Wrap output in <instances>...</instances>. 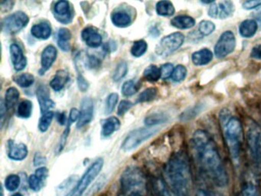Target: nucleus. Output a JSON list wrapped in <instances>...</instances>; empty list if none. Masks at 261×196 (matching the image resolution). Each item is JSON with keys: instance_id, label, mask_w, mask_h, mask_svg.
Masks as SVG:
<instances>
[{"instance_id": "23", "label": "nucleus", "mask_w": 261, "mask_h": 196, "mask_svg": "<svg viewBox=\"0 0 261 196\" xmlns=\"http://www.w3.org/2000/svg\"><path fill=\"white\" fill-rule=\"evenodd\" d=\"M258 24L255 19H246L239 26V33L244 38H250L256 35Z\"/></svg>"}, {"instance_id": "12", "label": "nucleus", "mask_w": 261, "mask_h": 196, "mask_svg": "<svg viewBox=\"0 0 261 196\" xmlns=\"http://www.w3.org/2000/svg\"><path fill=\"white\" fill-rule=\"evenodd\" d=\"M94 115V103L90 97H85L82 101L80 110V117L77 121V127L82 128L88 125L93 119Z\"/></svg>"}, {"instance_id": "22", "label": "nucleus", "mask_w": 261, "mask_h": 196, "mask_svg": "<svg viewBox=\"0 0 261 196\" xmlns=\"http://www.w3.org/2000/svg\"><path fill=\"white\" fill-rule=\"evenodd\" d=\"M213 59V53L208 48H202L194 52L192 55V61L195 65L204 66L208 64Z\"/></svg>"}, {"instance_id": "29", "label": "nucleus", "mask_w": 261, "mask_h": 196, "mask_svg": "<svg viewBox=\"0 0 261 196\" xmlns=\"http://www.w3.org/2000/svg\"><path fill=\"white\" fill-rule=\"evenodd\" d=\"M111 20L114 26L119 28H125L129 26L132 22L131 17L129 14L124 12H114L111 15Z\"/></svg>"}, {"instance_id": "47", "label": "nucleus", "mask_w": 261, "mask_h": 196, "mask_svg": "<svg viewBox=\"0 0 261 196\" xmlns=\"http://www.w3.org/2000/svg\"><path fill=\"white\" fill-rule=\"evenodd\" d=\"M134 104L130 101L123 100L119 104L118 109H117V114L119 116H123L126 112L129 111L134 107Z\"/></svg>"}, {"instance_id": "58", "label": "nucleus", "mask_w": 261, "mask_h": 196, "mask_svg": "<svg viewBox=\"0 0 261 196\" xmlns=\"http://www.w3.org/2000/svg\"><path fill=\"white\" fill-rule=\"evenodd\" d=\"M57 119L61 125H64V124H65V122H66L67 121V117L66 115H65V113H58Z\"/></svg>"}, {"instance_id": "52", "label": "nucleus", "mask_w": 261, "mask_h": 196, "mask_svg": "<svg viewBox=\"0 0 261 196\" xmlns=\"http://www.w3.org/2000/svg\"><path fill=\"white\" fill-rule=\"evenodd\" d=\"M250 57L254 59L261 60V44H258L252 48Z\"/></svg>"}, {"instance_id": "61", "label": "nucleus", "mask_w": 261, "mask_h": 196, "mask_svg": "<svg viewBox=\"0 0 261 196\" xmlns=\"http://www.w3.org/2000/svg\"><path fill=\"white\" fill-rule=\"evenodd\" d=\"M12 196H23L21 193H16V194H13Z\"/></svg>"}, {"instance_id": "53", "label": "nucleus", "mask_w": 261, "mask_h": 196, "mask_svg": "<svg viewBox=\"0 0 261 196\" xmlns=\"http://www.w3.org/2000/svg\"><path fill=\"white\" fill-rule=\"evenodd\" d=\"M79 117H80V111L77 108H72L70 111L69 118H68V121L72 124V122L77 120Z\"/></svg>"}, {"instance_id": "45", "label": "nucleus", "mask_w": 261, "mask_h": 196, "mask_svg": "<svg viewBox=\"0 0 261 196\" xmlns=\"http://www.w3.org/2000/svg\"><path fill=\"white\" fill-rule=\"evenodd\" d=\"M71 122L68 121V126H67L66 130L64 131L63 134L62 135L60 141H59V145L57 147V153H61L62 150L65 148V145H66L67 140H68V134L70 133V127H71Z\"/></svg>"}, {"instance_id": "19", "label": "nucleus", "mask_w": 261, "mask_h": 196, "mask_svg": "<svg viewBox=\"0 0 261 196\" xmlns=\"http://www.w3.org/2000/svg\"><path fill=\"white\" fill-rule=\"evenodd\" d=\"M82 39L91 47H98L102 44V36L97 29L87 27L82 31Z\"/></svg>"}, {"instance_id": "24", "label": "nucleus", "mask_w": 261, "mask_h": 196, "mask_svg": "<svg viewBox=\"0 0 261 196\" xmlns=\"http://www.w3.org/2000/svg\"><path fill=\"white\" fill-rule=\"evenodd\" d=\"M120 121L115 116H111L105 119L102 124L101 134L103 137H109L120 128Z\"/></svg>"}, {"instance_id": "38", "label": "nucleus", "mask_w": 261, "mask_h": 196, "mask_svg": "<svg viewBox=\"0 0 261 196\" xmlns=\"http://www.w3.org/2000/svg\"><path fill=\"white\" fill-rule=\"evenodd\" d=\"M215 30V24L208 20H202L198 24V32L201 36H208Z\"/></svg>"}, {"instance_id": "60", "label": "nucleus", "mask_w": 261, "mask_h": 196, "mask_svg": "<svg viewBox=\"0 0 261 196\" xmlns=\"http://www.w3.org/2000/svg\"><path fill=\"white\" fill-rule=\"evenodd\" d=\"M252 16L254 17V18H256V19L259 20V21H261V6L258 8L256 12L252 14Z\"/></svg>"}, {"instance_id": "59", "label": "nucleus", "mask_w": 261, "mask_h": 196, "mask_svg": "<svg viewBox=\"0 0 261 196\" xmlns=\"http://www.w3.org/2000/svg\"><path fill=\"white\" fill-rule=\"evenodd\" d=\"M34 163L36 165H41L42 164L45 163V159H43L42 156H39V155H36V157L34 159Z\"/></svg>"}, {"instance_id": "48", "label": "nucleus", "mask_w": 261, "mask_h": 196, "mask_svg": "<svg viewBox=\"0 0 261 196\" xmlns=\"http://www.w3.org/2000/svg\"><path fill=\"white\" fill-rule=\"evenodd\" d=\"M58 37H59V38H58V41H63V42H69L71 37H72V35H71V32H70V30L63 28V29H61L59 31Z\"/></svg>"}, {"instance_id": "27", "label": "nucleus", "mask_w": 261, "mask_h": 196, "mask_svg": "<svg viewBox=\"0 0 261 196\" xmlns=\"http://www.w3.org/2000/svg\"><path fill=\"white\" fill-rule=\"evenodd\" d=\"M195 18L189 15H178L171 20V24L178 29H189L195 26Z\"/></svg>"}, {"instance_id": "1", "label": "nucleus", "mask_w": 261, "mask_h": 196, "mask_svg": "<svg viewBox=\"0 0 261 196\" xmlns=\"http://www.w3.org/2000/svg\"><path fill=\"white\" fill-rule=\"evenodd\" d=\"M192 146L205 176L218 187H225L229 179L218 146L210 135L202 130L194 133Z\"/></svg>"}, {"instance_id": "50", "label": "nucleus", "mask_w": 261, "mask_h": 196, "mask_svg": "<svg viewBox=\"0 0 261 196\" xmlns=\"http://www.w3.org/2000/svg\"><path fill=\"white\" fill-rule=\"evenodd\" d=\"M77 85H79V89L82 92H85L89 88V83L80 74H79V77H77Z\"/></svg>"}, {"instance_id": "36", "label": "nucleus", "mask_w": 261, "mask_h": 196, "mask_svg": "<svg viewBox=\"0 0 261 196\" xmlns=\"http://www.w3.org/2000/svg\"><path fill=\"white\" fill-rule=\"evenodd\" d=\"M147 48V43L144 40H139V41H135L133 44L132 47H131V54L133 56L140 58L146 53Z\"/></svg>"}, {"instance_id": "5", "label": "nucleus", "mask_w": 261, "mask_h": 196, "mask_svg": "<svg viewBox=\"0 0 261 196\" xmlns=\"http://www.w3.org/2000/svg\"><path fill=\"white\" fill-rule=\"evenodd\" d=\"M159 130H160L158 128H154V127L133 130L123 140L121 145L122 149L125 152L132 151L137 149L139 145L155 136Z\"/></svg>"}, {"instance_id": "55", "label": "nucleus", "mask_w": 261, "mask_h": 196, "mask_svg": "<svg viewBox=\"0 0 261 196\" xmlns=\"http://www.w3.org/2000/svg\"><path fill=\"white\" fill-rule=\"evenodd\" d=\"M195 196H215V194L210 190L206 189V188H199L197 190Z\"/></svg>"}, {"instance_id": "21", "label": "nucleus", "mask_w": 261, "mask_h": 196, "mask_svg": "<svg viewBox=\"0 0 261 196\" xmlns=\"http://www.w3.org/2000/svg\"><path fill=\"white\" fill-rule=\"evenodd\" d=\"M150 189L152 196H172L166 182L160 177L152 179Z\"/></svg>"}, {"instance_id": "17", "label": "nucleus", "mask_w": 261, "mask_h": 196, "mask_svg": "<svg viewBox=\"0 0 261 196\" xmlns=\"http://www.w3.org/2000/svg\"><path fill=\"white\" fill-rule=\"evenodd\" d=\"M29 150L24 143H16L15 141L8 142V156L15 161H22L28 156Z\"/></svg>"}, {"instance_id": "43", "label": "nucleus", "mask_w": 261, "mask_h": 196, "mask_svg": "<svg viewBox=\"0 0 261 196\" xmlns=\"http://www.w3.org/2000/svg\"><path fill=\"white\" fill-rule=\"evenodd\" d=\"M29 185L33 191H39L44 186L45 182L42 181L40 178L38 177L36 174L31 175L28 179Z\"/></svg>"}, {"instance_id": "20", "label": "nucleus", "mask_w": 261, "mask_h": 196, "mask_svg": "<svg viewBox=\"0 0 261 196\" xmlns=\"http://www.w3.org/2000/svg\"><path fill=\"white\" fill-rule=\"evenodd\" d=\"M77 176H71L62 182L57 188L58 196H69L73 194L79 181Z\"/></svg>"}, {"instance_id": "39", "label": "nucleus", "mask_w": 261, "mask_h": 196, "mask_svg": "<svg viewBox=\"0 0 261 196\" xmlns=\"http://www.w3.org/2000/svg\"><path fill=\"white\" fill-rule=\"evenodd\" d=\"M21 184L20 177L17 175H10L5 180V188L9 191H15Z\"/></svg>"}, {"instance_id": "35", "label": "nucleus", "mask_w": 261, "mask_h": 196, "mask_svg": "<svg viewBox=\"0 0 261 196\" xmlns=\"http://www.w3.org/2000/svg\"><path fill=\"white\" fill-rule=\"evenodd\" d=\"M158 90L155 87H149L143 90L137 98V103L150 102L156 97Z\"/></svg>"}, {"instance_id": "15", "label": "nucleus", "mask_w": 261, "mask_h": 196, "mask_svg": "<svg viewBox=\"0 0 261 196\" xmlns=\"http://www.w3.org/2000/svg\"><path fill=\"white\" fill-rule=\"evenodd\" d=\"M36 94H37L38 101H39L41 112H42V114L49 111V110L56 107L54 101L50 99L49 90H48L46 86H39Z\"/></svg>"}, {"instance_id": "7", "label": "nucleus", "mask_w": 261, "mask_h": 196, "mask_svg": "<svg viewBox=\"0 0 261 196\" xmlns=\"http://www.w3.org/2000/svg\"><path fill=\"white\" fill-rule=\"evenodd\" d=\"M103 166V159L102 158H99L97 160L94 161L79 181L75 190L71 196H82L88 189L91 182L98 176Z\"/></svg>"}, {"instance_id": "6", "label": "nucleus", "mask_w": 261, "mask_h": 196, "mask_svg": "<svg viewBox=\"0 0 261 196\" xmlns=\"http://www.w3.org/2000/svg\"><path fill=\"white\" fill-rule=\"evenodd\" d=\"M185 41V36L181 32H174L164 37L155 47L159 56L166 58L178 50Z\"/></svg>"}, {"instance_id": "25", "label": "nucleus", "mask_w": 261, "mask_h": 196, "mask_svg": "<svg viewBox=\"0 0 261 196\" xmlns=\"http://www.w3.org/2000/svg\"><path fill=\"white\" fill-rule=\"evenodd\" d=\"M31 33L35 38L41 40H47L51 35V28L46 22L35 24L31 29Z\"/></svg>"}, {"instance_id": "26", "label": "nucleus", "mask_w": 261, "mask_h": 196, "mask_svg": "<svg viewBox=\"0 0 261 196\" xmlns=\"http://www.w3.org/2000/svg\"><path fill=\"white\" fill-rule=\"evenodd\" d=\"M68 79H69V75L66 70H58L54 78L51 79L50 86L55 91H60L68 83Z\"/></svg>"}, {"instance_id": "54", "label": "nucleus", "mask_w": 261, "mask_h": 196, "mask_svg": "<svg viewBox=\"0 0 261 196\" xmlns=\"http://www.w3.org/2000/svg\"><path fill=\"white\" fill-rule=\"evenodd\" d=\"M7 107L6 106L4 100H1L0 102V119H1V127L4 126V118H5V113H7Z\"/></svg>"}, {"instance_id": "16", "label": "nucleus", "mask_w": 261, "mask_h": 196, "mask_svg": "<svg viewBox=\"0 0 261 196\" xmlns=\"http://www.w3.org/2000/svg\"><path fill=\"white\" fill-rule=\"evenodd\" d=\"M10 55L15 70L20 71L25 68L27 58L24 55L22 48L17 44H12L10 45Z\"/></svg>"}, {"instance_id": "18", "label": "nucleus", "mask_w": 261, "mask_h": 196, "mask_svg": "<svg viewBox=\"0 0 261 196\" xmlns=\"http://www.w3.org/2000/svg\"><path fill=\"white\" fill-rule=\"evenodd\" d=\"M260 187L256 178L247 176L241 185V196H259Z\"/></svg>"}, {"instance_id": "44", "label": "nucleus", "mask_w": 261, "mask_h": 196, "mask_svg": "<svg viewBox=\"0 0 261 196\" xmlns=\"http://www.w3.org/2000/svg\"><path fill=\"white\" fill-rule=\"evenodd\" d=\"M119 95L117 93H112L108 96V99L106 101V107H105V110H106L107 114H111L114 109H115L116 106H117V102H118Z\"/></svg>"}, {"instance_id": "9", "label": "nucleus", "mask_w": 261, "mask_h": 196, "mask_svg": "<svg viewBox=\"0 0 261 196\" xmlns=\"http://www.w3.org/2000/svg\"><path fill=\"white\" fill-rule=\"evenodd\" d=\"M236 47V38L231 31L221 34L215 46V55L218 58H224L231 54Z\"/></svg>"}, {"instance_id": "31", "label": "nucleus", "mask_w": 261, "mask_h": 196, "mask_svg": "<svg viewBox=\"0 0 261 196\" xmlns=\"http://www.w3.org/2000/svg\"><path fill=\"white\" fill-rule=\"evenodd\" d=\"M19 90L16 88V87H10L8 90L6 92L5 94V104L7 106V109L10 110V109L13 108L17 104L18 101L19 99Z\"/></svg>"}, {"instance_id": "37", "label": "nucleus", "mask_w": 261, "mask_h": 196, "mask_svg": "<svg viewBox=\"0 0 261 196\" xmlns=\"http://www.w3.org/2000/svg\"><path fill=\"white\" fill-rule=\"evenodd\" d=\"M53 118H54V112L48 111L42 114L39 122V129L42 133H45L48 130L53 122Z\"/></svg>"}, {"instance_id": "8", "label": "nucleus", "mask_w": 261, "mask_h": 196, "mask_svg": "<svg viewBox=\"0 0 261 196\" xmlns=\"http://www.w3.org/2000/svg\"><path fill=\"white\" fill-rule=\"evenodd\" d=\"M30 18L23 12H16L4 18L1 21V29L5 33L16 34L27 27Z\"/></svg>"}, {"instance_id": "41", "label": "nucleus", "mask_w": 261, "mask_h": 196, "mask_svg": "<svg viewBox=\"0 0 261 196\" xmlns=\"http://www.w3.org/2000/svg\"><path fill=\"white\" fill-rule=\"evenodd\" d=\"M128 71V66L125 61H121L119 63L118 65L116 67L115 70H114V76H113V79L114 81H120V80L123 79Z\"/></svg>"}, {"instance_id": "46", "label": "nucleus", "mask_w": 261, "mask_h": 196, "mask_svg": "<svg viewBox=\"0 0 261 196\" xmlns=\"http://www.w3.org/2000/svg\"><path fill=\"white\" fill-rule=\"evenodd\" d=\"M174 67L171 63H166L163 64L160 67V71H161V78L163 80L168 79V78L172 77V73L174 71Z\"/></svg>"}, {"instance_id": "33", "label": "nucleus", "mask_w": 261, "mask_h": 196, "mask_svg": "<svg viewBox=\"0 0 261 196\" xmlns=\"http://www.w3.org/2000/svg\"><path fill=\"white\" fill-rule=\"evenodd\" d=\"M143 78L149 82H155L161 78L160 68L157 66L151 64L145 69L143 72Z\"/></svg>"}, {"instance_id": "13", "label": "nucleus", "mask_w": 261, "mask_h": 196, "mask_svg": "<svg viewBox=\"0 0 261 196\" xmlns=\"http://www.w3.org/2000/svg\"><path fill=\"white\" fill-rule=\"evenodd\" d=\"M55 14L60 22L68 24L72 20V12L68 1H59L55 5Z\"/></svg>"}, {"instance_id": "28", "label": "nucleus", "mask_w": 261, "mask_h": 196, "mask_svg": "<svg viewBox=\"0 0 261 196\" xmlns=\"http://www.w3.org/2000/svg\"><path fill=\"white\" fill-rule=\"evenodd\" d=\"M169 120V116L162 112L152 113L145 118L144 122L147 127H152L159 124H165Z\"/></svg>"}, {"instance_id": "57", "label": "nucleus", "mask_w": 261, "mask_h": 196, "mask_svg": "<svg viewBox=\"0 0 261 196\" xmlns=\"http://www.w3.org/2000/svg\"><path fill=\"white\" fill-rule=\"evenodd\" d=\"M88 64H89V66L91 67H97L99 64V60L97 59L96 57H89V59H88Z\"/></svg>"}, {"instance_id": "42", "label": "nucleus", "mask_w": 261, "mask_h": 196, "mask_svg": "<svg viewBox=\"0 0 261 196\" xmlns=\"http://www.w3.org/2000/svg\"><path fill=\"white\" fill-rule=\"evenodd\" d=\"M187 69L185 67L184 65L176 66L174 69L173 73H172V78L175 82H181V81H184L186 79V76H187Z\"/></svg>"}, {"instance_id": "51", "label": "nucleus", "mask_w": 261, "mask_h": 196, "mask_svg": "<svg viewBox=\"0 0 261 196\" xmlns=\"http://www.w3.org/2000/svg\"><path fill=\"white\" fill-rule=\"evenodd\" d=\"M35 174L45 182L47 178L48 177V169L45 166L39 167L35 172Z\"/></svg>"}, {"instance_id": "30", "label": "nucleus", "mask_w": 261, "mask_h": 196, "mask_svg": "<svg viewBox=\"0 0 261 196\" xmlns=\"http://www.w3.org/2000/svg\"><path fill=\"white\" fill-rule=\"evenodd\" d=\"M157 14L161 16H172L175 14V9L170 1H160L155 7Z\"/></svg>"}, {"instance_id": "11", "label": "nucleus", "mask_w": 261, "mask_h": 196, "mask_svg": "<svg viewBox=\"0 0 261 196\" xmlns=\"http://www.w3.org/2000/svg\"><path fill=\"white\" fill-rule=\"evenodd\" d=\"M234 5L231 1H214L209 6V16L215 19H226L234 12Z\"/></svg>"}, {"instance_id": "49", "label": "nucleus", "mask_w": 261, "mask_h": 196, "mask_svg": "<svg viewBox=\"0 0 261 196\" xmlns=\"http://www.w3.org/2000/svg\"><path fill=\"white\" fill-rule=\"evenodd\" d=\"M261 6V0H250V1H246L243 3L242 7L247 10H251V9H258Z\"/></svg>"}, {"instance_id": "4", "label": "nucleus", "mask_w": 261, "mask_h": 196, "mask_svg": "<svg viewBox=\"0 0 261 196\" xmlns=\"http://www.w3.org/2000/svg\"><path fill=\"white\" fill-rule=\"evenodd\" d=\"M118 196H149L144 173L139 167L129 166L122 173Z\"/></svg>"}, {"instance_id": "56", "label": "nucleus", "mask_w": 261, "mask_h": 196, "mask_svg": "<svg viewBox=\"0 0 261 196\" xmlns=\"http://www.w3.org/2000/svg\"><path fill=\"white\" fill-rule=\"evenodd\" d=\"M13 4H14V2L12 1H4L1 2L0 5H1V10L2 11H8L10 10L13 7Z\"/></svg>"}, {"instance_id": "2", "label": "nucleus", "mask_w": 261, "mask_h": 196, "mask_svg": "<svg viewBox=\"0 0 261 196\" xmlns=\"http://www.w3.org/2000/svg\"><path fill=\"white\" fill-rule=\"evenodd\" d=\"M165 173L174 196H190L192 172L184 152H177L171 156L166 163Z\"/></svg>"}, {"instance_id": "34", "label": "nucleus", "mask_w": 261, "mask_h": 196, "mask_svg": "<svg viewBox=\"0 0 261 196\" xmlns=\"http://www.w3.org/2000/svg\"><path fill=\"white\" fill-rule=\"evenodd\" d=\"M14 81L21 87L27 88V87H31L34 84L35 78L31 74H22V75L15 77Z\"/></svg>"}, {"instance_id": "40", "label": "nucleus", "mask_w": 261, "mask_h": 196, "mask_svg": "<svg viewBox=\"0 0 261 196\" xmlns=\"http://www.w3.org/2000/svg\"><path fill=\"white\" fill-rule=\"evenodd\" d=\"M139 89V85L134 80L126 81L122 87V93L124 96H130L135 94Z\"/></svg>"}, {"instance_id": "3", "label": "nucleus", "mask_w": 261, "mask_h": 196, "mask_svg": "<svg viewBox=\"0 0 261 196\" xmlns=\"http://www.w3.org/2000/svg\"><path fill=\"white\" fill-rule=\"evenodd\" d=\"M220 120L223 127L224 140L228 149L233 163H239L241 147L243 144V127L241 120L237 116H232L228 110H222L220 113Z\"/></svg>"}, {"instance_id": "14", "label": "nucleus", "mask_w": 261, "mask_h": 196, "mask_svg": "<svg viewBox=\"0 0 261 196\" xmlns=\"http://www.w3.org/2000/svg\"><path fill=\"white\" fill-rule=\"evenodd\" d=\"M58 52L57 49L53 45H48L44 49L41 58V64H42V69H41L40 75H44L47 70L51 68V66L54 64L57 58Z\"/></svg>"}, {"instance_id": "10", "label": "nucleus", "mask_w": 261, "mask_h": 196, "mask_svg": "<svg viewBox=\"0 0 261 196\" xmlns=\"http://www.w3.org/2000/svg\"><path fill=\"white\" fill-rule=\"evenodd\" d=\"M247 146L251 159L256 165L261 167V130L253 127L247 133Z\"/></svg>"}, {"instance_id": "32", "label": "nucleus", "mask_w": 261, "mask_h": 196, "mask_svg": "<svg viewBox=\"0 0 261 196\" xmlns=\"http://www.w3.org/2000/svg\"><path fill=\"white\" fill-rule=\"evenodd\" d=\"M33 107V103L31 101H28V100L22 101L19 104L16 115H17L18 117L22 118V119H28L32 116Z\"/></svg>"}]
</instances>
